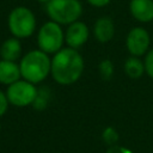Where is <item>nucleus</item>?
<instances>
[{"instance_id": "6", "label": "nucleus", "mask_w": 153, "mask_h": 153, "mask_svg": "<svg viewBox=\"0 0 153 153\" xmlns=\"http://www.w3.org/2000/svg\"><path fill=\"white\" fill-rule=\"evenodd\" d=\"M37 91L38 90L35 87V84L19 79L8 85L6 96L10 104L16 106H27L35 102Z\"/></svg>"}, {"instance_id": "1", "label": "nucleus", "mask_w": 153, "mask_h": 153, "mask_svg": "<svg viewBox=\"0 0 153 153\" xmlns=\"http://www.w3.org/2000/svg\"><path fill=\"white\" fill-rule=\"evenodd\" d=\"M84 71V59L74 48H62L51 59L50 73L60 85H71L79 80Z\"/></svg>"}, {"instance_id": "19", "label": "nucleus", "mask_w": 153, "mask_h": 153, "mask_svg": "<svg viewBox=\"0 0 153 153\" xmlns=\"http://www.w3.org/2000/svg\"><path fill=\"white\" fill-rule=\"evenodd\" d=\"M106 153H133V152L123 146H111L106 151Z\"/></svg>"}, {"instance_id": "18", "label": "nucleus", "mask_w": 153, "mask_h": 153, "mask_svg": "<svg viewBox=\"0 0 153 153\" xmlns=\"http://www.w3.org/2000/svg\"><path fill=\"white\" fill-rule=\"evenodd\" d=\"M7 106H8V99L6 93H4L2 91H0V117L2 115H5V112L7 111Z\"/></svg>"}, {"instance_id": "5", "label": "nucleus", "mask_w": 153, "mask_h": 153, "mask_svg": "<svg viewBox=\"0 0 153 153\" xmlns=\"http://www.w3.org/2000/svg\"><path fill=\"white\" fill-rule=\"evenodd\" d=\"M65 33L60 24L50 20L44 23L37 35L38 48L47 54H55L62 49Z\"/></svg>"}, {"instance_id": "13", "label": "nucleus", "mask_w": 153, "mask_h": 153, "mask_svg": "<svg viewBox=\"0 0 153 153\" xmlns=\"http://www.w3.org/2000/svg\"><path fill=\"white\" fill-rule=\"evenodd\" d=\"M124 72L129 78L137 79L145 73V65L137 56H131L124 63Z\"/></svg>"}, {"instance_id": "9", "label": "nucleus", "mask_w": 153, "mask_h": 153, "mask_svg": "<svg viewBox=\"0 0 153 153\" xmlns=\"http://www.w3.org/2000/svg\"><path fill=\"white\" fill-rule=\"evenodd\" d=\"M129 10L139 22L147 23L153 20V0H131Z\"/></svg>"}, {"instance_id": "16", "label": "nucleus", "mask_w": 153, "mask_h": 153, "mask_svg": "<svg viewBox=\"0 0 153 153\" xmlns=\"http://www.w3.org/2000/svg\"><path fill=\"white\" fill-rule=\"evenodd\" d=\"M102 137H103V140H104L105 143H108L109 146H112L118 140V133L112 127H108L102 133Z\"/></svg>"}, {"instance_id": "22", "label": "nucleus", "mask_w": 153, "mask_h": 153, "mask_svg": "<svg viewBox=\"0 0 153 153\" xmlns=\"http://www.w3.org/2000/svg\"><path fill=\"white\" fill-rule=\"evenodd\" d=\"M0 129H1V126H0Z\"/></svg>"}, {"instance_id": "17", "label": "nucleus", "mask_w": 153, "mask_h": 153, "mask_svg": "<svg viewBox=\"0 0 153 153\" xmlns=\"http://www.w3.org/2000/svg\"><path fill=\"white\" fill-rule=\"evenodd\" d=\"M143 65H145V72L151 78H153V49H151L147 53L145 61H143Z\"/></svg>"}, {"instance_id": "8", "label": "nucleus", "mask_w": 153, "mask_h": 153, "mask_svg": "<svg viewBox=\"0 0 153 153\" xmlns=\"http://www.w3.org/2000/svg\"><path fill=\"white\" fill-rule=\"evenodd\" d=\"M88 36H90V31L87 25L82 22L76 20L68 25L67 31L65 33V41L68 44V47L78 49L87 42Z\"/></svg>"}, {"instance_id": "20", "label": "nucleus", "mask_w": 153, "mask_h": 153, "mask_svg": "<svg viewBox=\"0 0 153 153\" xmlns=\"http://www.w3.org/2000/svg\"><path fill=\"white\" fill-rule=\"evenodd\" d=\"M87 2L94 7H104L110 2V0H87Z\"/></svg>"}, {"instance_id": "3", "label": "nucleus", "mask_w": 153, "mask_h": 153, "mask_svg": "<svg viewBox=\"0 0 153 153\" xmlns=\"http://www.w3.org/2000/svg\"><path fill=\"white\" fill-rule=\"evenodd\" d=\"M49 18L57 24H72L82 13L79 0H50L45 6Z\"/></svg>"}, {"instance_id": "11", "label": "nucleus", "mask_w": 153, "mask_h": 153, "mask_svg": "<svg viewBox=\"0 0 153 153\" xmlns=\"http://www.w3.org/2000/svg\"><path fill=\"white\" fill-rule=\"evenodd\" d=\"M22 76L20 68L14 61L0 60V82L5 85H11L19 80Z\"/></svg>"}, {"instance_id": "4", "label": "nucleus", "mask_w": 153, "mask_h": 153, "mask_svg": "<svg viewBox=\"0 0 153 153\" xmlns=\"http://www.w3.org/2000/svg\"><path fill=\"white\" fill-rule=\"evenodd\" d=\"M36 27V18L32 11L27 7L19 6L8 14V29L17 38L30 37Z\"/></svg>"}, {"instance_id": "10", "label": "nucleus", "mask_w": 153, "mask_h": 153, "mask_svg": "<svg viewBox=\"0 0 153 153\" xmlns=\"http://www.w3.org/2000/svg\"><path fill=\"white\" fill-rule=\"evenodd\" d=\"M114 33H115V26L110 18L102 17L96 20L93 26V35L98 42L100 43L109 42L114 37Z\"/></svg>"}, {"instance_id": "7", "label": "nucleus", "mask_w": 153, "mask_h": 153, "mask_svg": "<svg viewBox=\"0 0 153 153\" xmlns=\"http://www.w3.org/2000/svg\"><path fill=\"white\" fill-rule=\"evenodd\" d=\"M151 43L149 33L143 27H134L129 31L126 39V45L128 51L133 56H141L147 53L148 47Z\"/></svg>"}, {"instance_id": "14", "label": "nucleus", "mask_w": 153, "mask_h": 153, "mask_svg": "<svg viewBox=\"0 0 153 153\" xmlns=\"http://www.w3.org/2000/svg\"><path fill=\"white\" fill-rule=\"evenodd\" d=\"M48 97H49L48 90H47L45 87H44V88H41L39 91H37V96H36V99H35V102L32 103V105H33L37 110H43V109L47 106Z\"/></svg>"}, {"instance_id": "21", "label": "nucleus", "mask_w": 153, "mask_h": 153, "mask_svg": "<svg viewBox=\"0 0 153 153\" xmlns=\"http://www.w3.org/2000/svg\"><path fill=\"white\" fill-rule=\"evenodd\" d=\"M38 2H42V4H47L48 1H50V0H37Z\"/></svg>"}, {"instance_id": "2", "label": "nucleus", "mask_w": 153, "mask_h": 153, "mask_svg": "<svg viewBox=\"0 0 153 153\" xmlns=\"http://www.w3.org/2000/svg\"><path fill=\"white\" fill-rule=\"evenodd\" d=\"M22 78L32 84L43 81L51 69V60L48 54L38 50H31L24 55L19 63Z\"/></svg>"}, {"instance_id": "12", "label": "nucleus", "mask_w": 153, "mask_h": 153, "mask_svg": "<svg viewBox=\"0 0 153 153\" xmlns=\"http://www.w3.org/2000/svg\"><path fill=\"white\" fill-rule=\"evenodd\" d=\"M22 54V44L17 37L6 39L0 47V56L2 60L16 61Z\"/></svg>"}, {"instance_id": "15", "label": "nucleus", "mask_w": 153, "mask_h": 153, "mask_svg": "<svg viewBox=\"0 0 153 153\" xmlns=\"http://www.w3.org/2000/svg\"><path fill=\"white\" fill-rule=\"evenodd\" d=\"M99 73L104 80H109L114 74V65L110 60H103L99 63Z\"/></svg>"}]
</instances>
